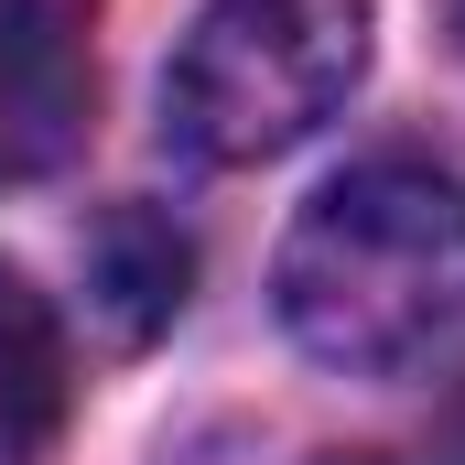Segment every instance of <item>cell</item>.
<instances>
[{"label": "cell", "instance_id": "obj_7", "mask_svg": "<svg viewBox=\"0 0 465 465\" xmlns=\"http://www.w3.org/2000/svg\"><path fill=\"white\" fill-rule=\"evenodd\" d=\"M336 465H390V455H336Z\"/></svg>", "mask_w": 465, "mask_h": 465}, {"label": "cell", "instance_id": "obj_8", "mask_svg": "<svg viewBox=\"0 0 465 465\" xmlns=\"http://www.w3.org/2000/svg\"><path fill=\"white\" fill-rule=\"evenodd\" d=\"M455 33H465V0H455Z\"/></svg>", "mask_w": 465, "mask_h": 465}, {"label": "cell", "instance_id": "obj_1", "mask_svg": "<svg viewBox=\"0 0 465 465\" xmlns=\"http://www.w3.org/2000/svg\"><path fill=\"white\" fill-rule=\"evenodd\" d=\"M282 336L347 379L422 368L465 325V173L422 152L347 163L271 260Z\"/></svg>", "mask_w": 465, "mask_h": 465}, {"label": "cell", "instance_id": "obj_2", "mask_svg": "<svg viewBox=\"0 0 465 465\" xmlns=\"http://www.w3.org/2000/svg\"><path fill=\"white\" fill-rule=\"evenodd\" d=\"M357 76L368 0H217L163 65V130L195 163H271L347 109Z\"/></svg>", "mask_w": 465, "mask_h": 465}, {"label": "cell", "instance_id": "obj_6", "mask_svg": "<svg viewBox=\"0 0 465 465\" xmlns=\"http://www.w3.org/2000/svg\"><path fill=\"white\" fill-rule=\"evenodd\" d=\"M444 465H465V401H455V422H444Z\"/></svg>", "mask_w": 465, "mask_h": 465}, {"label": "cell", "instance_id": "obj_3", "mask_svg": "<svg viewBox=\"0 0 465 465\" xmlns=\"http://www.w3.org/2000/svg\"><path fill=\"white\" fill-rule=\"evenodd\" d=\"M87 44L54 0H0V184H44L87 152Z\"/></svg>", "mask_w": 465, "mask_h": 465}, {"label": "cell", "instance_id": "obj_5", "mask_svg": "<svg viewBox=\"0 0 465 465\" xmlns=\"http://www.w3.org/2000/svg\"><path fill=\"white\" fill-rule=\"evenodd\" d=\"M65 325H54V303L0 260V465L44 455L54 444V422H65Z\"/></svg>", "mask_w": 465, "mask_h": 465}, {"label": "cell", "instance_id": "obj_4", "mask_svg": "<svg viewBox=\"0 0 465 465\" xmlns=\"http://www.w3.org/2000/svg\"><path fill=\"white\" fill-rule=\"evenodd\" d=\"M184 292H195L184 228L163 206H98V228H87V303H98V325L119 347H152L184 314Z\"/></svg>", "mask_w": 465, "mask_h": 465}]
</instances>
